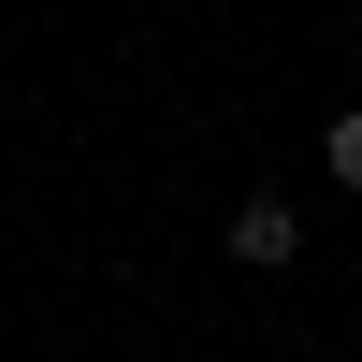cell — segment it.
Here are the masks:
<instances>
[{
	"mask_svg": "<svg viewBox=\"0 0 362 362\" xmlns=\"http://www.w3.org/2000/svg\"><path fill=\"white\" fill-rule=\"evenodd\" d=\"M290 247H305V218H290V203H247V218H232V261H247V276H276Z\"/></svg>",
	"mask_w": 362,
	"mask_h": 362,
	"instance_id": "cell-1",
	"label": "cell"
},
{
	"mask_svg": "<svg viewBox=\"0 0 362 362\" xmlns=\"http://www.w3.org/2000/svg\"><path fill=\"white\" fill-rule=\"evenodd\" d=\"M319 174H334V189H362V116H334V131H319Z\"/></svg>",
	"mask_w": 362,
	"mask_h": 362,
	"instance_id": "cell-2",
	"label": "cell"
}]
</instances>
